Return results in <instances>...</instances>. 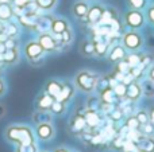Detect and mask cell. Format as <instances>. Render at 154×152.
I'll use <instances>...</instances> for the list:
<instances>
[{"label":"cell","instance_id":"1","mask_svg":"<svg viewBox=\"0 0 154 152\" xmlns=\"http://www.w3.org/2000/svg\"><path fill=\"white\" fill-rule=\"evenodd\" d=\"M4 137L14 145H23L38 142L34 133V128L26 124H12L8 125L4 132Z\"/></svg>","mask_w":154,"mask_h":152},{"label":"cell","instance_id":"2","mask_svg":"<svg viewBox=\"0 0 154 152\" xmlns=\"http://www.w3.org/2000/svg\"><path fill=\"white\" fill-rule=\"evenodd\" d=\"M99 75L96 73H92L89 70H81L75 77V86L82 93L91 94L96 90V83H97Z\"/></svg>","mask_w":154,"mask_h":152},{"label":"cell","instance_id":"3","mask_svg":"<svg viewBox=\"0 0 154 152\" xmlns=\"http://www.w3.org/2000/svg\"><path fill=\"white\" fill-rule=\"evenodd\" d=\"M84 117H85V123H87V129L93 132L99 131L107 120V117L100 110L89 109V108H84Z\"/></svg>","mask_w":154,"mask_h":152},{"label":"cell","instance_id":"4","mask_svg":"<svg viewBox=\"0 0 154 152\" xmlns=\"http://www.w3.org/2000/svg\"><path fill=\"white\" fill-rule=\"evenodd\" d=\"M34 133L38 142L48 143L56 137V127L53 121H45V123H38L34 127Z\"/></svg>","mask_w":154,"mask_h":152},{"label":"cell","instance_id":"5","mask_svg":"<svg viewBox=\"0 0 154 152\" xmlns=\"http://www.w3.org/2000/svg\"><path fill=\"white\" fill-rule=\"evenodd\" d=\"M85 129H87V123H85V117H84V109L76 110L72 115V117L69 118L68 131H69V133L72 136H80Z\"/></svg>","mask_w":154,"mask_h":152},{"label":"cell","instance_id":"6","mask_svg":"<svg viewBox=\"0 0 154 152\" xmlns=\"http://www.w3.org/2000/svg\"><path fill=\"white\" fill-rule=\"evenodd\" d=\"M122 45L125 46L126 50L130 51H138L139 48L143 46V38L141 37V34L135 31V30H130V31L125 32L122 35Z\"/></svg>","mask_w":154,"mask_h":152},{"label":"cell","instance_id":"7","mask_svg":"<svg viewBox=\"0 0 154 152\" xmlns=\"http://www.w3.org/2000/svg\"><path fill=\"white\" fill-rule=\"evenodd\" d=\"M145 19L146 18L141 10H130L125 13V24L131 30H138L143 27Z\"/></svg>","mask_w":154,"mask_h":152},{"label":"cell","instance_id":"8","mask_svg":"<svg viewBox=\"0 0 154 152\" xmlns=\"http://www.w3.org/2000/svg\"><path fill=\"white\" fill-rule=\"evenodd\" d=\"M24 55L27 57L30 62L35 63V62L41 61L45 55V50L41 47V45L38 43V40H31L24 46Z\"/></svg>","mask_w":154,"mask_h":152},{"label":"cell","instance_id":"9","mask_svg":"<svg viewBox=\"0 0 154 152\" xmlns=\"http://www.w3.org/2000/svg\"><path fill=\"white\" fill-rule=\"evenodd\" d=\"M38 43L41 45V47L45 50V53H50V51H56L60 48L58 42L56 40L54 35L51 32H45V34L38 35Z\"/></svg>","mask_w":154,"mask_h":152},{"label":"cell","instance_id":"10","mask_svg":"<svg viewBox=\"0 0 154 152\" xmlns=\"http://www.w3.org/2000/svg\"><path fill=\"white\" fill-rule=\"evenodd\" d=\"M143 97V94H142V88H141V82L137 80H134L133 82H130L127 85V92H126V98L128 100V101L134 102V104H137V102L139 101V100Z\"/></svg>","mask_w":154,"mask_h":152},{"label":"cell","instance_id":"11","mask_svg":"<svg viewBox=\"0 0 154 152\" xmlns=\"http://www.w3.org/2000/svg\"><path fill=\"white\" fill-rule=\"evenodd\" d=\"M56 101L53 96L48 94L46 92H43L42 94H39L35 101V109L37 110H42V112H50V108L53 105V102Z\"/></svg>","mask_w":154,"mask_h":152},{"label":"cell","instance_id":"12","mask_svg":"<svg viewBox=\"0 0 154 152\" xmlns=\"http://www.w3.org/2000/svg\"><path fill=\"white\" fill-rule=\"evenodd\" d=\"M108 61L109 62H114V63H118L119 61H122V59L126 58V55H127V53H126V48L123 45H114L111 46V48H109L108 51Z\"/></svg>","mask_w":154,"mask_h":152},{"label":"cell","instance_id":"13","mask_svg":"<svg viewBox=\"0 0 154 152\" xmlns=\"http://www.w3.org/2000/svg\"><path fill=\"white\" fill-rule=\"evenodd\" d=\"M106 117L108 118V120L111 121L112 124H115V125L119 127L120 124H123V121H125L126 115H125V112H123L122 107L116 104L111 110H109V113L106 116Z\"/></svg>","mask_w":154,"mask_h":152},{"label":"cell","instance_id":"14","mask_svg":"<svg viewBox=\"0 0 154 152\" xmlns=\"http://www.w3.org/2000/svg\"><path fill=\"white\" fill-rule=\"evenodd\" d=\"M103 12H104L103 7H100V5H97V4L92 5V7H89V10H88V13H87L85 20H87L89 24L95 26V24H97L99 22H100L101 16H103Z\"/></svg>","mask_w":154,"mask_h":152},{"label":"cell","instance_id":"15","mask_svg":"<svg viewBox=\"0 0 154 152\" xmlns=\"http://www.w3.org/2000/svg\"><path fill=\"white\" fill-rule=\"evenodd\" d=\"M135 147L138 152H154V136H142Z\"/></svg>","mask_w":154,"mask_h":152},{"label":"cell","instance_id":"16","mask_svg":"<svg viewBox=\"0 0 154 152\" xmlns=\"http://www.w3.org/2000/svg\"><path fill=\"white\" fill-rule=\"evenodd\" d=\"M51 22H53V18L50 16H39L34 26V30L38 32V34H45V32H50L51 28Z\"/></svg>","mask_w":154,"mask_h":152},{"label":"cell","instance_id":"17","mask_svg":"<svg viewBox=\"0 0 154 152\" xmlns=\"http://www.w3.org/2000/svg\"><path fill=\"white\" fill-rule=\"evenodd\" d=\"M73 96H75V88H73V85H70V83H62V89L56 100L68 104L73 98Z\"/></svg>","mask_w":154,"mask_h":152},{"label":"cell","instance_id":"18","mask_svg":"<svg viewBox=\"0 0 154 152\" xmlns=\"http://www.w3.org/2000/svg\"><path fill=\"white\" fill-rule=\"evenodd\" d=\"M88 10H89V5L87 4V1L80 0V1L75 3V5H73V8H72V12H73V15H75L77 19L85 20L87 13H88Z\"/></svg>","mask_w":154,"mask_h":152},{"label":"cell","instance_id":"19","mask_svg":"<svg viewBox=\"0 0 154 152\" xmlns=\"http://www.w3.org/2000/svg\"><path fill=\"white\" fill-rule=\"evenodd\" d=\"M99 98H100V101L103 102V104L115 105L119 102V100H118V97L115 96L114 90H112L111 88H107V89H104V90L99 92Z\"/></svg>","mask_w":154,"mask_h":152},{"label":"cell","instance_id":"20","mask_svg":"<svg viewBox=\"0 0 154 152\" xmlns=\"http://www.w3.org/2000/svg\"><path fill=\"white\" fill-rule=\"evenodd\" d=\"M69 28V24L65 19H61V18H57V19H53L51 22V28H50V32L51 34H62L65 30Z\"/></svg>","mask_w":154,"mask_h":152},{"label":"cell","instance_id":"21","mask_svg":"<svg viewBox=\"0 0 154 152\" xmlns=\"http://www.w3.org/2000/svg\"><path fill=\"white\" fill-rule=\"evenodd\" d=\"M61 89H62V82H60L57 80H50L45 86V92L48 94H50V96H53L54 98H57Z\"/></svg>","mask_w":154,"mask_h":152},{"label":"cell","instance_id":"22","mask_svg":"<svg viewBox=\"0 0 154 152\" xmlns=\"http://www.w3.org/2000/svg\"><path fill=\"white\" fill-rule=\"evenodd\" d=\"M122 125L125 127L127 131H139V129H141V124H139L138 118L135 117L134 113L133 115L126 116V118H125V121H123Z\"/></svg>","mask_w":154,"mask_h":152},{"label":"cell","instance_id":"23","mask_svg":"<svg viewBox=\"0 0 154 152\" xmlns=\"http://www.w3.org/2000/svg\"><path fill=\"white\" fill-rule=\"evenodd\" d=\"M141 88H142V94L146 98H154V82L149 78L143 80L141 82Z\"/></svg>","mask_w":154,"mask_h":152},{"label":"cell","instance_id":"24","mask_svg":"<svg viewBox=\"0 0 154 152\" xmlns=\"http://www.w3.org/2000/svg\"><path fill=\"white\" fill-rule=\"evenodd\" d=\"M80 53L84 57H92L95 55V43L92 39L89 40H84V42L80 45Z\"/></svg>","mask_w":154,"mask_h":152},{"label":"cell","instance_id":"25","mask_svg":"<svg viewBox=\"0 0 154 152\" xmlns=\"http://www.w3.org/2000/svg\"><path fill=\"white\" fill-rule=\"evenodd\" d=\"M14 15V10L10 3H0V20L8 22Z\"/></svg>","mask_w":154,"mask_h":152},{"label":"cell","instance_id":"26","mask_svg":"<svg viewBox=\"0 0 154 152\" xmlns=\"http://www.w3.org/2000/svg\"><path fill=\"white\" fill-rule=\"evenodd\" d=\"M2 61L5 62V63H10V65L15 63V62L18 61V51H16V48H7V50L2 54Z\"/></svg>","mask_w":154,"mask_h":152},{"label":"cell","instance_id":"27","mask_svg":"<svg viewBox=\"0 0 154 152\" xmlns=\"http://www.w3.org/2000/svg\"><path fill=\"white\" fill-rule=\"evenodd\" d=\"M32 121H34V124L45 123V121H53V115H51L50 112H42V110H35L34 116H32Z\"/></svg>","mask_w":154,"mask_h":152},{"label":"cell","instance_id":"28","mask_svg":"<svg viewBox=\"0 0 154 152\" xmlns=\"http://www.w3.org/2000/svg\"><path fill=\"white\" fill-rule=\"evenodd\" d=\"M65 112H66V104L56 100L50 108V113L53 116H62V115H65Z\"/></svg>","mask_w":154,"mask_h":152},{"label":"cell","instance_id":"29","mask_svg":"<svg viewBox=\"0 0 154 152\" xmlns=\"http://www.w3.org/2000/svg\"><path fill=\"white\" fill-rule=\"evenodd\" d=\"M39 151V144L38 142L30 143V144H23V145H15V151L14 152H38Z\"/></svg>","mask_w":154,"mask_h":152},{"label":"cell","instance_id":"30","mask_svg":"<svg viewBox=\"0 0 154 152\" xmlns=\"http://www.w3.org/2000/svg\"><path fill=\"white\" fill-rule=\"evenodd\" d=\"M37 7L42 11H50L56 7L57 0H34Z\"/></svg>","mask_w":154,"mask_h":152},{"label":"cell","instance_id":"31","mask_svg":"<svg viewBox=\"0 0 154 152\" xmlns=\"http://www.w3.org/2000/svg\"><path fill=\"white\" fill-rule=\"evenodd\" d=\"M112 90H114L115 96L118 97V100H125L126 98V92H127V85L123 82H118L116 85L112 88Z\"/></svg>","mask_w":154,"mask_h":152},{"label":"cell","instance_id":"32","mask_svg":"<svg viewBox=\"0 0 154 152\" xmlns=\"http://www.w3.org/2000/svg\"><path fill=\"white\" fill-rule=\"evenodd\" d=\"M100 105H101V101L99 98V96H89L87 100V104H85V108L100 110Z\"/></svg>","mask_w":154,"mask_h":152},{"label":"cell","instance_id":"33","mask_svg":"<svg viewBox=\"0 0 154 152\" xmlns=\"http://www.w3.org/2000/svg\"><path fill=\"white\" fill-rule=\"evenodd\" d=\"M135 117L138 118V121H139V124H141V127L143 125V124H146V123H149L150 121V118H149V112H147V109H138L135 113Z\"/></svg>","mask_w":154,"mask_h":152},{"label":"cell","instance_id":"34","mask_svg":"<svg viewBox=\"0 0 154 152\" xmlns=\"http://www.w3.org/2000/svg\"><path fill=\"white\" fill-rule=\"evenodd\" d=\"M141 57H142V54H137L135 51H133L131 54L126 55V58H125V59L127 61V63L130 65V67H134V66H137V65H139Z\"/></svg>","mask_w":154,"mask_h":152},{"label":"cell","instance_id":"35","mask_svg":"<svg viewBox=\"0 0 154 152\" xmlns=\"http://www.w3.org/2000/svg\"><path fill=\"white\" fill-rule=\"evenodd\" d=\"M139 131H141V133L143 135V136H154V123L149 121V123L143 124Z\"/></svg>","mask_w":154,"mask_h":152},{"label":"cell","instance_id":"36","mask_svg":"<svg viewBox=\"0 0 154 152\" xmlns=\"http://www.w3.org/2000/svg\"><path fill=\"white\" fill-rule=\"evenodd\" d=\"M109 88V78L108 75H104V77H99L97 80V83H96V90L101 92L104 89Z\"/></svg>","mask_w":154,"mask_h":152},{"label":"cell","instance_id":"37","mask_svg":"<svg viewBox=\"0 0 154 152\" xmlns=\"http://www.w3.org/2000/svg\"><path fill=\"white\" fill-rule=\"evenodd\" d=\"M115 69L118 70V72L123 73V74H127V73H130V65L127 63V61L126 59H122V61H119L116 63V66H115Z\"/></svg>","mask_w":154,"mask_h":152},{"label":"cell","instance_id":"38","mask_svg":"<svg viewBox=\"0 0 154 152\" xmlns=\"http://www.w3.org/2000/svg\"><path fill=\"white\" fill-rule=\"evenodd\" d=\"M4 32H5V34H7L10 38L15 37V35L18 34V26H16V24H14V23H8L7 26L4 27Z\"/></svg>","mask_w":154,"mask_h":152},{"label":"cell","instance_id":"39","mask_svg":"<svg viewBox=\"0 0 154 152\" xmlns=\"http://www.w3.org/2000/svg\"><path fill=\"white\" fill-rule=\"evenodd\" d=\"M128 4L133 10H142L146 5V0H128Z\"/></svg>","mask_w":154,"mask_h":152},{"label":"cell","instance_id":"40","mask_svg":"<svg viewBox=\"0 0 154 152\" xmlns=\"http://www.w3.org/2000/svg\"><path fill=\"white\" fill-rule=\"evenodd\" d=\"M145 18H146V20L149 22V23L154 24V4L150 5L146 10V16H145Z\"/></svg>","mask_w":154,"mask_h":152},{"label":"cell","instance_id":"41","mask_svg":"<svg viewBox=\"0 0 154 152\" xmlns=\"http://www.w3.org/2000/svg\"><path fill=\"white\" fill-rule=\"evenodd\" d=\"M15 7H20V8H26L27 5H30L31 0H12Z\"/></svg>","mask_w":154,"mask_h":152},{"label":"cell","instance_id":"42","mask_svg":"<svg viewBox=\"0 0 154 152\" xmlns=\"http://www.w3.org/2000/svg\"><path fill=\"white\" fill-rule=\"evenodd\" d=\"M147 78H149V80H152L154 82V63L149 67V70H147Z\"/></svg>","mask_w":154,"mask_h":152},{"label":"cell","instance_id":"43","mask_svg":"<svg viewBox=\"0 0 154 152\" xmlns=\"http://www.w3.org/2000/svg\"><path fill=\"white\" fill-rule=\"evenodd\" d=\"M53 152H70V148H68V147H64V145H61V147L54 148V151H53Z\"/></svg>","mask_w":154,"mask_h":152},{"label":"cell","instance_id":"44","mask_svg":"<svg viewBox=\"0 0 154 152\" xmlns=\"http://www.w3.org/2000/svg\"><path fill=\"white\" fill-rule=\"evenodd\" d=\"M147 112H149V118L152 123H154V105H152V107L147 109Z\"/></svg>","mask_w":154,"mask_h":152},{"label":"cell","instance_id":"45","mask_svg":"<svg viewBox=\"0 0 154 152\" xmlns=\"http://www.w3.org/2000/svg\"><path fill=\"white\" fill-rule=\"evenodd\" d=\"M4 93H5V83H4V81L0 78V97H2Z\"/></svg>","mask_w":154,"mask_h":152},{"label":"cell","instance_id":"46","mask_svg":"<svg viewBox=\"0 0 154 152\" xmlns=\"http://www.w3.org/2000/svg\"><path fill=\"white\" fill-rule=\"evenodd\" d=\"M5 113V109H4V107H3V105H0V117H2L3 115H4Z\"/></svg>","mask_w":154,"mask_h":152},{"label":"cell","instance_id":"47","mask_svg":"<svg viewBox=\"0 0 154 152\" xmlns=\"http://www.w3.org/2000/svg\"><path fill=\"white\" fill-rule=\"evenodd\" d=\"M0 3H10V0H0Z\"/></svg>","mask_w":154,"mask_h":152},{"label":"cell","instance_id":"48","mask_svg":"<svg viewBox=\"0 0 154 152\" xmlns=\"http://www.w3.org/2000/svg\"><path fill=\"white\" fill-rule=\"evenodd\" d=\"M38 152H49V151H46V150H39Z\"/></svg>","mask_w":154,"mask_h":152},{"label":"cell","instance_id":"49","mask_svg":"<svg viewBox=\"0 0 154 152\" xmlns=\"http://www.w3.org/2000/svg\"><path fill=\"white\" fill-rule=\"evenodd\" d=\"M70 152H79V151H76V150H70Z\"/></svg>","mask_w":154,"mask_h":152}]
</instances>
